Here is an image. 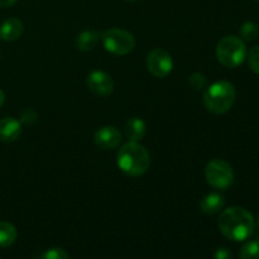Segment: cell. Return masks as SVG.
Masks as SVG:
<instances>
[{"label": "cell", "instance_id": "cell-12", "mask_svg": "<svg viewBox=\"0 0 259 259\" xmlns=\"http://www.w3.org/2000/svg\"><path fill=\"white\" fill-rule=\"evenodd\" d=\"M224 204L225 199L223 195L211 192V194H207L206 196L201 199V201H200V210L206 215H214L224 207Z\"/></svg>", "mask_w": 259, "mask_h": 259}, {"label": "cell", "instance_id": "cell-23", "mask_svg": "<svg viewBox=\"0 0 259 259\" xmlns=\"http://www.w3.org/2000/svg\"><path fill=\"white\" fill-rule=\"evenodd\" d=\"M18 0H0V7L3 8H7V7H12L17 3Z\"/></svg>", "mask_w": 259, "mask_h": 259}, {"label": "cell", "instance_id": "cell-4", "mask_svg": "<svg viewBox=\"0 0 259 259\" xmlns=\"http://www.w3.org/2000/svg\"><path fill=\"white\" fill-rule=\"evenodd\" d=\"M218 61L228 68H235L242 65L247 57L244 42L235 35H227L217 46Z\"/></svg>", "mask_w": 259, "mask_h": 259}, {"label": "cell", "instance_id": "cell-17", "mask_svg": "<svg viewBox=\"0 0 259 259\" xmlns=\"http://www.w3.org/2000/svg\"><path fill=\"white\" fill-rule=\"evenodd\" d=\"M258 33H259L258 25L253 22H245L244 24H243L242 29H240L242 39L247 40V42H252V40L257 39Z\"/></svg>", "mask_w": 259, "mask_h": 259}, {"label": "cell", "instance_id": "cell-9", "mask_svg": "<svg viewBox=\"0 0 259 259\" xmlns=\"http://www.w3.org/2000/svg\"><path fill=\"white\" fill-rule=\"evenodd\" d=\"M94 142L103 149H113L121 142V133L115 126H103L96 131Z\"/></svg>", "mask_w": 259, "mask_h": 259}, {"label": "cell", "instance_id": "cell-25", "mask_svg": "<svg viewBox=\"0 0 259 259\" xmlns=\"http://www.w3.org/2000/svg\"><path fill=\"white\" fill-rule=\"evenodd\" d=\"M258 229H259V219H258Z\"/></svg>", "mask_w": 259, "mask_h": 259}, {"label": "cell", "instance_id": "cell-19", "mask_svg": "<svg viewBox=\"0 0 259 259\" xmlns=\"http://www.w3.org/2000/svg\"><path fill=\"white\" fill-rule=\"evenodd\" d=\"M206 77H205L202 73H199V72H195L192 73L191 76L189 77V83L190 86H191L194 90L199 91V90H202V89L206 86Z\"/></svg>", "mask_w": 259, "mask_h": 259}, {"label": "cell", "instance_id": "cell-11", "mask_svg": "<svg viewBox=\"0 0 259 259\" xmlns=\"http://www.w3.org/2000/svg\"><path fill=\"white\" fill-rule=\"evenodd\" d=\"M23 30H24V25L22 20L17 18H9L0 27V38L7 42H13L23 34Z\"/></svg>", "mask_w": 259, "mask_h": 259}, {"label": "cell", "instance_id": "cell-13", "mask_svg": "<svg viewBox=\"0 0 259 259\" xmlns=\"http://www.w3.org/2000/svg\"><path fill=\"white\" fill-rule=\"evenodd\" d=\"M101 34L103 33L98 32V30H83L76 37V48L82 52L91 51L101 39Z\"/></svg>", "mask_w": 259, "mask_h": 259}, {"label": "cell", "instance_id": "cell-6", "mask_svg": "<svg viewBox=\"0 0 259 259\" xmlns=\"http://www.w3.org/2000/svg\"><path fill=\"white\" fill-rule=\"evenodd\" d=\"M205 177L214 189L227 190L234 182V172L232 166L223 159H212L206 164Z\"/></svg>", "mask_w": 259, "mask_h": 259}, {"label": "cell", "instance_id": "cell-3", "mask_svg": "<svg viewBox=\"0 0 259 259\" xmlns=\"http://www.w3.org/2000/svg\"><path fill=\"white\" fill-rule=\"evenodd\" d=\"M204 105L210 113L224 114L232 109L237 99V91L233 83L218 81L205 90Z\"/></svg>", "mask_w": 259, "mask_h": 259}, {"label": "cell", "instance_id": "cell-5", "mask_svg": "<svg viewBox=\"0 0 259 259\" xmlns=\"http://www.w3.org/2000/svg\"><path fill=\"white\" fill-rule=\"evenodd\" d=\"M104 48L118 56H125L136 47V38L131 32L120 28H113L101 34Z\"/></svg>", "mask_w": 259, "mask_h": 259}, {"label": "cell", "instance_id": "cell-18", "mask_svg": "<svg viewBox=\"0 0 259 259\" xmlns=\"http://www.w3.org/2000/svg\"><path fill=\"white\" fill-rule=\"evenodd\" d=\"M34 258H43V259H65L68 258V253H66L62 248H50L45 253L34 255Z\"/></svg>", "mask_w": 259, "mask_h": 259}, {"label": "cell", "instance_id": "cell-8", "mask_svg": "<svg viewBox=\"0 0 259 259\" xmlns=\"http://www.w3.org/2000/svg\"><path fill=\"white\" fill-rule=\"evenodd\" d=\"M89 90L98 96H109L114 91V81L110 75L104 71H91L86 78Z\"/></svg>", "mask_w": 259, "mask_h": 259}, {"label": "cell", "instance_id": "cell-15", "mask_svg": "<svg viewBox=\"0 0 259 259\" xmlns=\"http://www.w3.org/2000/svg\"><path fill=\"white\" fill-rule=\"evenodd\" d=\"M17 229L8 222H0V248H8L17 240Z\"/></svg>", "mask_w": 259, "mask_h": 259}, {"label": "cell", "instance_id": "cell-1", "mask_svg": "<svg viewBox=\"0 0 259 259\" xmlns=\"http://www.w3.org/2000/svg\"><path fill=\"white\" fill-rule=\"evenodd\" d=\"M254 218L244 207L232 206L224 210L219 218L220 232L233 242L248 239L254 232Z\"/></svg>", "mask_w": 259, "mask_h": 259}, {"label": "cell", "instance_id": "cell-24", "mask_svg": "<svg viewBox=\"0 0 259 259\" xmlns=\"http://www.w3.org/2000/svg\"><path fill=\"white\" fill-rule=\"evenodd\" d=\"M4 101H5V95H4V93H3L2 89H0V108H2V106H3Z\"/></svg>", "mask_w": 259, "mask_h": 259}, {"label": "cell", "instance_id": "cell-10", "mask_svg": "<svg viewBox=\"0 0 259 259\" xmlns=\"http://www.w3.org/2000/svg\"><path fill=\"white\" fill-rule=\"evenodd\" d=\"M22 134V123L12 116H7L0 120V141L4 143L15 142Z\"/></svg>", "mask_w": 259, "mask_h": 259}, {"label": "cell", "instance_id": "cell-20", "mask_svg": "<svg viewBox=\"0 0 259 259\" xmlns=\"http://www.w3.org/2000/svg\"><path fill=\"white\" fill-rule=\"evenodd\" d=\"M248 63H249L250 70L259 75V46H255L250 50L248 55Z\"/></svg>", "mask_w": 259, "mask_h": 259}, {"label": "cell", "instance_id": "cell-14", "mask_svg": "<svg viewBox=\"0 0 259 259\" xmlns=\"http://www.w3.org/2000/svg\"><path fill=\"white\" fill-rule=\"evenodd\" d=\"M147 125L142 119L132 118L125 123V134L131 142H139L144 138Z\"/></svg>", "mask_w": 259, "mask_h": 259}, {"label": "cell", "instance_id": "cell-16", "mask_svg": "<svg viewBox=\"0 0 259 259\" xmlns=\"http://www.w3.org/2000/svg\"><path fill=\"white\" fill-rule=\"evenodd\" d=\"M239 257L243 259H258L259 258V242L258 240H249L243 245L240 249Z\"/></svg>", "mask_w": 259, "mask_h": 259}, {"label": "cell", "instance_id": "cell-22", "mask_svg": "<svg viewBox=\"0 0 259 259\" xmlns=\"http://www.w3.org/2000/svg\"><path fill=\"white\" fill-rule=\"evenodd\" d=\"M215 258L218 259H229L232 258V253L228 248H219V249L215 252Z\"/></svg>", "mask_w": 259, "mask_h": 259}, {"label": "cell", "instance_id": "cell-21", "mask_svg": "<svg viewBox=\"0 0 259 259\" xmlns=\"http://www.w3.org/2000/svg\"><path fill=\"white\" fill-rule=\"evenodd\" d=\"M38 115L33 109H25L20 114V123L23 124H33L37 120Z\"/></svg>", "mask_w": 259, "mask_h": 259}, {"label": "cell", "instance_id": "cell-27", "mask_svg": "<svg viewBox=\"0 0 259 259\" xmlns=\"http://www.w3.org/2000/svg\"><path fill=\"white\" fill-rule=\"evenodd\" d=\"M255 2H258V3H259V0H255Z\"/></svg>", "mask_w": 259, "mask_h": 259}, {"label": "cell", "instance_id": "cell-26", "mask_svg": "<svg viewBox=\"0 0 259 259\" xmlns=\"http://www.w3.org/2000/svg\"><path fill=\"white\" fill-rule=\"evenodd\" d=\"M128 2H134V0H128Z\"/></svg>", "mask_w": 259, "mask_h": 259}, {"label": "cell", "instance_id": "cell-7", "mask_svg": "<svg viewBox=\"0 0 259 259\" xmlns=\"http://www.w3.org/2000/svg\"><path fill=\"white\" fill-rule=\"evenodd\" d=\"M147 68L154 77L163 78L171 73L174 68V61L171 55L162 48H154L147 55Z\"/></svg>", "mask_w": 259, "mask_h": 259}, {"label": "cell", "instance_id": "cell-2", "mask_svg": "<svg viewBox=\"0 0 259 259\" xmlns=\"http://www.w3.org/2000/svg\"><path fill=\"white\" fill-rule=\"evenodd\" d=\"M116 163L119 168L128 176H142L151 166V156L146 147L139 144L138 142L129 141L119 151Z\"/></svg>", "mask_w": 259, "mask_h": 259}]
</instances>
